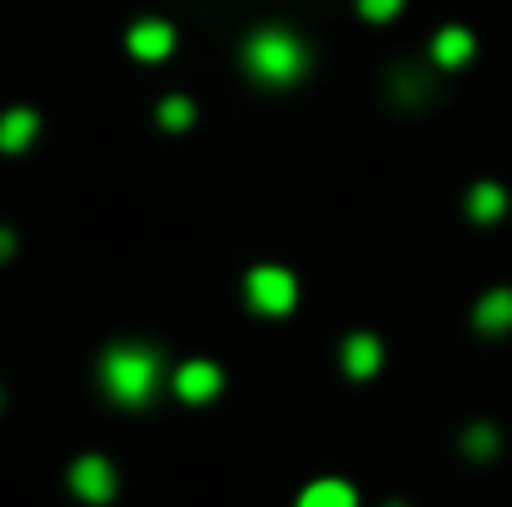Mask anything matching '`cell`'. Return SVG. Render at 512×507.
Returning <instances> with one entry per match:
<instances>
[{"label":"cell","instance_id":"1","mask_svg":"<svg viewBox=\"0 0 512 507\" xmlns=\"http://www.w3.org/2000/svg\"><path fill=\"white\" fill-rule=\"evenodd\" d=\"M100 388L120 408H150L165 388V353L140 343V338L110 343L100 353Z\"/></svg>","mask_w":512,"mask_h":507},{"label":"cell","instance_id":"2","mask_svg":"<svg viewBox=\"0 0 512 507\" xmlns=\"http://www.w3.org/2000/svg\"><path fill=\"white\" fill-rule=\"evenodd\" d=\"M239 65H244V75H249L254 85H264V90H289V85H299V80L309 75L314 55H309V45H304L294 30H284V25H259V30L239 45Z\"/></svg>","mask_w":512,"mask_h":507},{"label":"cell","instance_id":"3","mask_svg":"<svg viewBox=\"0 0 512 507\" xmlns=\"http://www.w3.org/2000/svg\"><path fill=\"white\" fill-rule=\"evenodd\" d=\"M244 304L259 319H289L299 309V279L284 264H254L244 274Z\"/></svg>","mask_w":512,"mask_h":507},{"label":"cell","instance_id":"4","mask_svg":"<svg viewBox=\"0 0 512 507\" xmlns=\"http://www.w3.org/2000/svg\"><path fill=\"white\" fill-rule=\"evenodd\" d=\"M170 388L179 403H214L224 393V368L209 363V358H189L170 373Z\"/></svg>","mask_w":512,"mask_h":507},{"label":"cell","instance_id":"5","mask_svg":"<svg viewBox=\"0 0 512 507\" xmlns=\"http://www.w3.org/2000/svg\"><path fill=\"white\" fill-rule=\"evenodd\" d=\"M70 493L80 498V503H110L115 498V468H110V458H100V453H85V458H75L70 463Z\"/></svg>","mask_w":512,"mask_h":507},{"label":"cell","instance_id":"6","mask_svg":"<svg viewBox=\"0 0 512 507\" xmlns=\"http://www.w3.org/2000/svg\"><path fill=\"white\" fill-rule=\"evenodd\" d=\"M125 50L135 60H165L174 50V25L170 20H135L125 30Z\"/></svg>","mask_w":512,"mask_h":507},{"label":"cell","instance_id":"7","mask_svg":"<svg viewBox=\"0 0 512 507\" xmlns=\"http://www.w3.org/2000/svg\"><path fill=\"white\" fill-rule=\"evenodd\" d=\"M35 135H40V115L35 110H5L0 115V155H25L30 145H35Z\"/></svg>","mask_w":512,"mask_h":507},{"label":"cell","instance_id":"8","mask_svg":"<svg viewBox=\"0 0 512 507\" xmlns=\"http://www.w3.org/2000/svg\"><path fill=\"white\" fill-rule=\"evenodd\" d=\"M378 368H383V343H378V334L343 338V373L348 378H373Z\"/></svg>","mask_w":512,"mask_h":507},{"label":"cell","instance_id":"9","mask_svg":"<svg viewBox=\"0 0 512 507\" xmlns=\"http://www.w3.org/2000/svg\"><path fill=\"white\" fill-rule=\"evenodd\" d=\"M473 50H478V40H473V30H463V25H443V30L433 35V65H443V70L468 65Z\"/></svg>","mask_w":512,"mask_h":507},{"label":"cell","instance_id":"10","mask_svg":"<svg viewBox=\"0 0 512 507\" xmlns=\"http://www.w3.org/2000/svg\"><path fill=\"white\" fill-rule=\"evenodd\" d=\"M473 324L478 334H512V289H488L473 304Z\"/></svg>","mask_w":512,"mask_h":507},{"label":"cell","instance_id":"11","mask_svg":"<svg viewBox=\"0 0 512 507\" xmlns=\"http://www.w3.org/2000/svg\"><path fill=\"white\" fill-rule=\"evenodd\" d=\"M468 214H473L478 224L503 219V214H508V189H503V184H493V179L473 184V189H468Z\"/></svg>","mask_w":512,"mask_h":507},{"label":"cell","instance_id":"12","mask_svg":"<svg viewBox=\"0 0 512 507\" xmlns=\"http://www.w3.org/2000/svg\"><path fill=\"white\" fill-rule=\"evenodd\" d=\"M299 507H358V493L343 478H319L299 493Z\"/></svg>","mask_w":512,"mask_h":507},{"label":"cell","instance_id":"13","mask_svg":"<svg viewBox=\"0 0 512 507\" xmlns=\"http://www.w3.org/2000/svg\"><path fill=\"white\" fill-rule=\"evenodd\" d=\"M155 115H160V125H165V130H189V125H194V100H184V95H165V100L155 105Z\"/></svg>","mask_w":512,"mask_h":507},{"label":"cell","instance_id":"14","mask_svg":"<svg viewBox=\"0 0 512 507\" xmlns=\"http://www.w3.org/2000/svg\"><path fill=\"white\" fill-rule=\"evenodd\" d=\"M428 90H433V80H428V70H423V65H408V70H398V100H408V105H423V100H428Z\"/></svg>","mask_w":512,"mask_h":507},{"label":"cell","instance_id":"15","mask_svg":"<svg viewBox=\"0 0 512 507\" xmlns=\"http://www.w3.org/2000/svg\"><path fill=\"white\" fill-rule=\"evenodd\" d=\"M463 453H468V458H493V453H498V428H493V423H473V428L463 433Z\"/></svg>","mask_w":512,"mask_h":507},{"label":"cell","instance_id":"16","mask_svg":"<svg viewBox=\"0 0 512 507\" xmlns=\"http://www.w3.org/2000/svg\"><path fill=\"white\" fill-rule=\"evenodd\" d=\"M353 5H358L363 20H393L403 10V0H353Z\"/></svg>","mask_w":512,"mask_h":507},{"label":"cell","instance_id":"17","mask_svg":"<svg viewBox=\"0 0 512 507\" xmlns=\"http://www.w3.org/2000/svg\"><path fill=\"white\" fill-rule=\"evenodd\" d=\"M10 254H15V229L0 224V259H10Z\"/></svg>","mask_w":512,"mask_h":507},{"label":"cell","instance_id":"18","mask_svg":"<svg viewBox=\"0 0 512 507\" xmlns=\"http://www.w3.org/2000/svg\"><path fill=\"white\" fill-rule=\"evenodd\" d=\"M388 507H403V503H388Z\"/></svg>","mask_w":512,"mask_h":507},{"label":"cell","instance_id":"19","mask_svg":"<svg viewBox=\"0 0 512 507\" xmlns=\"http://www.w3.org/2000/svg\"><path fill=\"white\" fill-rule=\"evenodd\" d=\"M0 403H5V393H0Z\"/></svg>","mask_w":512,"mask_h":507}]
</instances>
